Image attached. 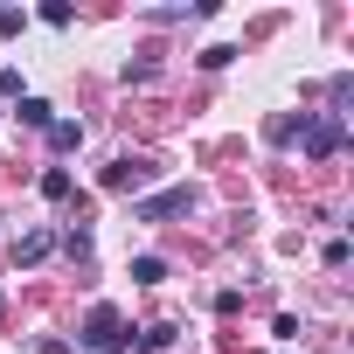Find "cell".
I'll list each match as a JSON object with an SVG mask.
<instances>
[{"mask_svg":"<svg viewBox=\"0 0 354 354\" xmlns=\"http://www.w3.org/2000/svg\"><path fill=\"white\" fill-rule=\"evenodd\" d=\"M125 333H132V326H125V319H118L111 306H91V319H84V333H77V340H84V347L97 354V347H118Z\"/></svg>","mask_w":354,"mask_h":354,"instance_id":"obj_1","label":"cell"},{"mask_svg":"<svg viewBox=\"0 0 354 354\" xmlns=\"http://www.w3.org/2000/svg\"><path fill=\"white\" fill-rule=\"evenodd\" d=\"M340 139H347V132H340V111H326V118H313V125H306V153H313V160H333V153H340Z\"/></svg>","mask_w":354,"mask_h":354,"instance_id":"obj_2","label":"cell"},{"mask_svg":"<svg viewBox=\"0 0 354 354\" xmlns=\"http://www.w3.org/2000/svg\"><path fill=\"white\" fill-rule=\"evenodd\" d=\"M181 209H195V188H167V195L139 202V209H132V223H160V216H181Z\"/></svg>","mask_w":354,"mask_h":354,"instance_id":"obj_3","label":"cell"},{"mask_svg":"<svg viewBox=\"0 0 354 354\" xmlns=\"http://www.w3.org/2000/svg\"><path fill=\"white\" fill-rule=\"evenodd\" d=\"M146 181H153V167H146V160H111V167H104V188H111V195L146 188Z\"/></svg>","mask_w":354,"mask_h":354,"instance_id":"obj_4","label":"cell"},{"mask_svg":"<svg viewBox=\"0 0 354 354\" xmlns=\"http://www.w3.org/2000/svg\"><path fill=\"white\" fill-rule=\"evenodd\" d=\"M49 250H56V236H49V230H28V236L15 243V264H42Z\"/></svg>","mask_w":354,"mask_h":354,"instance_id":"obj_5","label":"cell"},{"mask_svg":"<svg viewBox=\"0 0 354 354\" xmlns=\"http://www.w3.org/2000/svg\"><path fill=\"white\" fill-rule=\"evenodd\" d=\"M21 125H35V132H49L56 125V111H49V97H21V111H15Z\"/></svg>","mask_w":354,"mask_h":354,"instance_id":"obj_6","label":"cell"},{"mask_svg":"<svg viewBox=\"0 0 354 354\" xmlns=\"http://www.w3.org/2000/svg\"><path fill=\"white\" fill-rule=\"evenodd\" d=\"M49 146H56V153L84 146V125H77V118H56V125H49Z\"/></svg>","mask_w":354,"mask_h":354,"instance_id":"obj_7","label":"cell"},{"mask_svg":"<svg viewBox=\"0 0 354 354\" xmlns=\"http://www.w3.org/2000/svg\"><path fill=\"white\" fill-rule=\"evenodd\" d=\"M125 340H139V347H146V354H160V347H167V340H174V326H139V333H125Z\"/></svg>","mask_w":354,"mask_h":354,"instance_id":"obj_8","label":"cell"},{"mask_svg":"<svg viewBox=\"0 0 354 354\" xmlns=\"http://www.w3.org/2000/svg\"><path fill=\"white\" fill-rule=\"evenodd\" d=\"M42 195H49V202H70V174H63V167L42 174Z\"/></svg>","mask_w":354,"mask_h":354,"instance_id":"obj_9","label":"cell"},{"mask_svg":"<svg viewBox=\"0 0 354 354\" xmlns=\"http://www.w3.org/2000/svg\"><path fill=\"white\" fill-rule=\"evenodd\" d=\"M132 278H139V285H160L167 264H160V257H132Z\"/></svg>","mask_w":354,"mask_h":354,"instance_id":"obj_10","label":"cell"},{"mask_svg":"<svg viewBox=\"0 0 354 354\" xmlns=\"http://www.w3.org/2000/svg\"><path fill=\"white\" fill-rule=\"evenodd\" d=\"M0 97H21V70H0Z\"/></svg>","mask_w":354,"mask_h":354,"instance_id":"obj_11","label":"cell"},{"mask_svg":"<svg viewBox=\"0 0 354 354\" xmlns=\"http://www.w3.org/2000/svg\"><path fill=\"white\" fill-rule=\"evenodd\" d=\"M21 21H28V15H21V8H0V35H15V28H21Z\"/></svg>","mask_w":354,"mask_h":354,"instance_id":"obj_12","label":"cell"},{"mask_svg":"<svg viewBox=\"0 0 354 354\" xmlns=\"http://www.w3.org/2000/svg\"><path fill=\"white\" fill-rule=\"evenodd\" d=\"M97 354H125V347H97Z\"/></svg>","mask_w":354,"mask_h":354,"instance_id":"obj_13","label":"cell"}]
</instances>
